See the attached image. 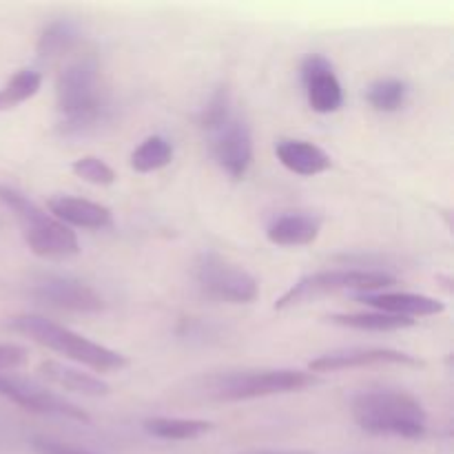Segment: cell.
<instances>
[{
  "mask_svg": "<svg viewBox=\"0 0 454 454\" xmlns=\"http://www.w3.org/2000/svg\"><path fill=\"white\" fill-rule=\"evenodd\" d=\"M98 80V62L93 58H80L58 75L56 105L67 133H78L100 120L102 102Z\"/></svg>",
  "mask_w": 454,
  "mask_h": 454,
  "instance_id": "obj_4",
  "label": "cell"
},
{
  "mask_svg": "<svg viewBox=\"0 0 454 454\" xmlns=\"http://www.w3.org/2000/svg\"><path fill=\"white\" fill-rule=\"evenodd\" d=\"M75 176L80 180L89 182V184H96V186H109L115 182V171L100 158H93V155H84V158L75 160L71 164Z\"/></svg>",
  "mask_w": 454,
  "mask_h": 454,
  "instance_id": "obj_25",
  "label": "cell"
},
{
  "mask_svg": "<svg viewBox=\"0 0 454 454\" xmlns=\"http://www.w3.org/2000/svg\"><path fill=\"white\" fill-rule=\"evenodd\" d=\"M322 220L310 213H286L270 222L269 239L278 247H309L317 239Z\"/></svg>",
  "mask_w": 454,
  "mask_h": 454,
  "instance_id": "obj_16",
  "label": "cell"
},
{
  "mask_svg": "<svg viewBox=\"0 0 454 454\" xmlns=\"http://www.w3.org/2000/svg\"><path fill=\"white\" fill-rule=\"evenodd\" d=\"M0 109H3V105H0Z\"/></svg>",
  "mask_w": 454,
  "mask_h": 454,
  "instance_id": "obj_27",
  "label": "cell"
},
{
  "mask_svg": "<svg viewBox=\"0 0 454 454\" xmlns=\"http://www.w3.org/2000/svg\"><path fill=\"white\" fill-rule=\"evenodd\" d=\"M278 160L297 176L313 177L331 168V155L306 140H279L275 146Z\"/></svg>",
  "mask_w": 454,
  "mask_h": 454,
  "instance_id": "obj_15",
  "label": "cell"
},
{
  "mask_svg": "<svg viewBox=\"0 0 454 454\" xmlns=\"http://www.w3.org/2000/svg\"><path fill=\"white\" fill-rule=\"evenodd\" d=\"M301 80H304L306 98H309L310 109L317 114H333L344 102L340 78L333 71L328 58L313 53L301 65Z\"/></svg>",
  "mask_w": 454,
  "mask_h": 454,
  "instance_id": "obj_11",
  "label": "cell"
},
{
  "mask_svg": "<svg viewBox=\"0 0 454 454\" xmlns=\"http://www.w3.org/2000/svg\"><path fill=\"white\" fill-rule=\"evenodd\" d=\"M195 279L208 297L229 304H251L260 295L255 278L217 253H204L195 264Z\"/></svg>",
  "mask_w": 454,
  "mask_h": 454,
  "instance_id": "obj_7",
  "label": "cell"
},
{
  "mask_svg": "<svg viewBox=\"0 0 454 454\" xmlns=\"http://www.w3.org/2000/svg\"><path fill=\"white\" fill-rule=\"evenodd\" d=\"M362 430L386 437L421 439L428 430V415L417 397L403 390H366L350 403Z\"/></svg>",
  "mask_w": 454,
  "mask_h": 454,
  "instance_id": "obj_1",
  "label": "cell"
},
{
  "mask_svg": "<svg viewBox=\"0 0 454 454\" xmlns=\"http://www.w3.org/2000/svg\"><path fill=\"white\" fill-rule=\"evenodd\" d=\"M0 395L7 397L9 402L18 403L20 408H25V411L35 412V415L60 417V419L82 421V424H89V421H91L82 408L67 402V399L58 397L56 393L34 384V381L22 380V377L3 375V372H0Z\"/></svg>",
  "mask_w": 454,
  "mask_h": 454,
  "instance_id": "obj_9",
  "label": "cell"
},
{
  "mask_svg": "<svg viewBox=\"0 0 454 454\" xmlns=\"http://www.w3.org/2000/svg\"><path fill=\"white\" fill-rule=\"evenodd\" d=\"M231 118H233V115H231V93L226 87H220L213 93L211 100L207 102L202 114H200V127L215 133L220 131Z\"/></svg>",
  "mask_w": 454,
  "mask_h": 454,
  "instance_id": "obj_24",
  "label": "cell"
},
{
  "mask_svg": "<svg viewBox=\"0 0 454 454\" xmlns=\"http://www.w3.org/2000/svg\"><path fill=\"white\" fill-rule=\"evenodd\" d=\"M284 454H288V452H284Z\"/></svg>",
  "mask_w": 454,
  "mask_h": 454,
  "instance_id": "obj_28",
  "label": "cell"
},
{
  "mask_svg": "<svg viewBox=\"0 0 454 454\" xmlns=\"http://www.w3.org/2000/svg\"><path fill=\"white\" fill-rule=\"evenodd\" d=\"M40 84H43V75L34 69H20L18 74L12 75L7 87L0 91V105L3 106H16L20 102L29 100L38 93Z\"/></svg>",
  "mask_w": 454,
  "mask_h": 454,
  "instance_id": "obj_23",
  "label": "cell"
},
{
  "mask_svg": "<svg viewBox=\"0 0 454 454\" xmlns=\"http://www.w3.org/2000/svg\"><path fill=\"white\" fill-rule=\"evenodd\" d=\"M0 202L20 222L25 242L34 255L44 257V260H67V257L78 255L80 247L74 231L44 213L20 191L0 186Z\"/></svg>",
  "mask_w": 454,
  "mask_h": 454,
  "instance_id": "obj_3",
  "label": "cell"
},
{
  "mask_svg": "<svg viewBox=\"0 0 454 454\" xmlns=\"http://www.w3.org/2000/svg\"><path fill=\"white\" fill-rule=\"evenodd\" d=\"M395 282L393 275L381 273V270H322L301 278L300 282L293 284L278 301L275 309H293V306L306 304L317 297L333 295L340 291H357L359 295L380 291V288L390 286Z\"/></svg>",
  "mask_w": 454,
  "mask_h": 454,
  "instance_id": "obj_6",
  "label": "cell"
},
{
  "mask_svg": "<svg viewBox=\"0 0 454 454\" xmlns=\"http://www.w3.org/2000/svg\"><path fill=\"white\" fill-rule=\"evenodd\" d=\"M173 160V145L162 136H151L131 153V167L137 173H153L168 167Z\"/></svg>",
  "mask_w": 454,
  "mask_h": 454,
  "instance_id": "obj_21",
  "label": "cell"
},
{
  "mask_svg": "<svg viewBox=\"0 0 454 454\" xmlns=\"http://www.w3.org/2000/svg\"><path fill=\"white\" fill-rule=\"evenodd\" d=\"M333 324L346 328H355V331H402V328H411L415 324V319L397 317V315L380 313V310H372V313H353V315H331Z\"/></svg>",
  "mask_w": 454,
  "mask_h": 454,
  "instance_id": "obj_20",
  "label": "cell"
},
{
  "mask_svg": "<svg viewBox=\"0 0 454 454\" xmlns=\"http://www.w3.org/2000/svg\"><path fill=\"white\" fill-rule=\"evenodd\" d=\"M80 31L74 22L69 20H53L49 22L43 29L38 38V56L43 60H53V58H60L65 53H69L71 49L78 44Z\"/></svg>",
  "mask_w": 454,
  "mask_h": 454,
  "instance_id": "obj_19",
  "label": "cell"
},
{
  "mask_svg": "<svg viewBox=\"0 0 454 454\" xmlns=\"http://www.w3.org/2000/svg\"><path fill=\"white\" fill-rule=\"evenodd\" d=\"M7 326L13 333L29 337L35 344L56 350V353L71 359V362H78L98 372H114L129 366V359L118 350L96 344V341L87 340V337L78 335V333L69 331V328L60 326L51 319L40 317V315H16V317L9 319Z\"/></svg>",
  "mask_w": 454,
  "mask_h": 454,
  "instance_id": "obj_2",
  "label": "cell"
},
{
  "mask_svg": "<svg viewBox=\"0 0 454 454\" xmlns=\"http://www.w3.org/2000/svg\"><path fill=\"white\" fill-rule=\"evenodd\" d=\"M49 211L65 226L78 229H106L111 224V211L91 200L71 198V195H56L49 200Z\"/></svg>",
  "mask_w": 454,
  "mask_h": 454,
  "instance_id": "obj_14",
  "label": "cell"
},
{
  "mask_svg": "<svg viewBox=\"0 0 454 454\" xmlns=\"http://www.w3.org/2000/svg\"><path fill=\"white\" fill-rule=\"evenodd\" d=\"M408 98V87L406 82L397 78H386L377 80L375 84L368 87L366 100L371 102L372 109L384 111V114H393V111H399L403 105H406Z\"/></svg>",
  "mask_w": 454,
  "mask_h": 454,
  "instance_id": "obj_22",
  "label": "cell"
},
{
  "mask_svg": "<svg viewBox=\"0 0 454 454\" xmlns=\"http://www.w3.org/2000/svg\"><path fill=\"white\" fill-rule=\"evenodd\" d=\"M357 301L380 310V313L397 315V317H433L446 310V304L434 297L417 295V293H366L357 295Z\"/></svg>",
  "mask_w": 454,
  "mask_h": 454,
  "instance_id": "obj_13",
  "label": "cell"
},
{
  "mask_svg": "<svg viewBox=\"0 0 454 454\" xmlns=\"http://www.w3.org/2000/svg\"><path fill=\"white\" fill-rule=\"evenodd\" d=\"M381 364H395V366H421L419 359L412 355L402 353L393 348H346L326 353L310 362L309 371L313 372H337L346 368H364V366H381Z\"/></svg>",
  "mask_w": 454,
  "mask_h": 454,
  "instance_id": "obj_12",
  "label": "cell"
},
{
  "mask_svg": "<svg viewBox=\"0 0 454 454\" xmlns=\"http://www.w3.org/2000/svg\"><path fill=\"white\" fill-rule=\"evenodd\" d=\"M310 371H242L211 377L207 384L208 397L217 402H248V399L273 397V395L300 393L317 384Z\"/></svg>",
  "mask_w": 454,
  "mask_h": 454,
  "instance_id": "obj_5",
  "label": "cell"
},
{
  "mask_svg": "<svg viewBox=\"0 0 454 454\" xmlns=\"http://www.w3.org/2000/svg\"><path fill=\"white\" fill-rule=\"evenodd\" d=\"M213 155L233 180H242L253 164V136L248 124L231 118L220 131H215Z\"/></svg>",
  "mask_w": 454,
  "mask_h": 454,
  "instance_id": "obj_10",
  "label": "cell"
},
{
  "mask_svg": "<svg viewBox=\"0 0 454 454\" xmlns=\"http://www.w3.org/2000/svg\"><path fill=\"white\" fill-rule=\"evenodd\" d=\"M29 293L38 304L71 310V313H100L105 309L100 293L71 275H43L31 284Z\"/></svg>",
  "mask_w": 454,
  "mask_h": 454,
  "instance_id": "obj_8",
  "label": "cell"
},
{
  "mask_svg": "<svg viewBox=\"0 0 454 454\" xmlns=\"http://www.w3.org/2000/svg\"><path fill=\"white\" fill-rule=\"evenodd\" d=\"M31 448H34L35 454H91L84 450H75V448H69V446H62V443L51 442V439H40V437H35L34 442H31Z\"/></svg>",
  "mask_w": 454,
  "mask_h": 454,
  "instance_id": "obj_26",
  "label": "cell"
},
{
  "mask_svg": "<svg viewBox=\"0 0 454 454\" xmlns=\"http://www.w3.org/2000/svg\"><path fill=\"white\" fill-rule=\"evenodd\" d=\"M38 372L49 381V384L58 386V388L62 390H69V393L84 395V397H102V395L109 393V386L102 380L89 375V372L78 371V368L65 366V364L43 362L40 364Z\"/></svg>",
  "mask_w": 454,
  "mask_h": 454,
  "instance_id": "obj_17",
  "label": "cell"
},
{
  "mask_svg": "<svg viewBox=\"0 0 454 454\" xmlns=\"http://www.w3.org/2000/svg\"><path fill=\"white\" fill-rule=\"evenodd\" d=\"M145 430L164 442H191L211 433L213 424L202 419H180V417H153L145 421Z\"/></svg>",
  "mask_w": 454,
  "mask_h": 454,
  "instance_id": "obj_18",
  "label": "cell"
}]
</instances>
